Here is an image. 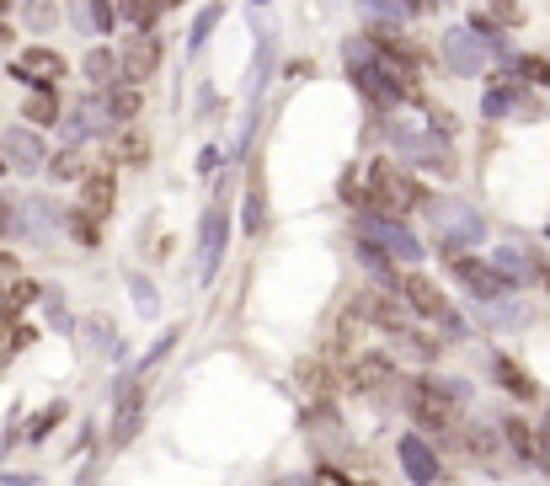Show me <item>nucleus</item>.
I'll use <instances>...</instances> for the list:
<instances>
[{"label":"nucleus","instance_id":"nucleus-26","mask_svg":"<svg viewBox=\"0 0 550 486\" xmlns=\"http://www.w3.org/2000/svg\"><path fill=\"white\" fill-rule=\"evenodd\" d=\"M33 300H38V284H27V278L6 284V289H0V321H11L22 305H33Z\"/></svg>","mask_w":550,"mask_h":486},{"label":"nucleus","instance_id":"nucleus-28","mask_svg":"<svg viewBox=\"0 0 550 486\" xmlns=\"http://www.w3.org/2000/svg\"><path fill=\"white\" fill-rule=\"evenodd\" d=\"M65 230H70V235H75V241H81V246H86V252H91V246H97V241H102V230H97V219H91L86 209H70V214H65Z\"/></svg>","mask_w":550,"mask_h":486},{"label":"nucleus","instance_id":"nucleus-20","mask_svg":"<svg viewBox=\"0 0 550 486\" xmlns=\"http://www.w3.org/2000/svg\"><path fill=\"white\" fill-rule=\"evenodd\" d=\"M219 252H225V209L203 214V273L219 268Z\"/></svg>","mask_w":550,"mask_h":486},{"label":"nucleus","instance_id":"nucleus-37","mask_svg":"<svg viewBox=\"0 0 550 486\" xmlns=\"http://www.w3.org/2000/svg\"><path fill=\"white\" fill-rule=\"evenodd\" d=\"M11 203H17V198H0V235L11 230Z\"/></svg>","mask_w":550,"mask_h":486},{"label":"nucleus","instance_id":"nucleus-39","mask_svg":"<svg viewBox=\"0 0 550 486\" xmlns=\"http://www.w3.org/2000/svg\"><path fill=\"white\" fill-rule=\"evenodd\" d=\"M534 449H540L545 460H550V417H545V428H540V444H534Z\"/></svg>","mask_w":550,"mask_h":486},{"label":"nucleus","instance_id":"nucleus-31","mask_svg":"<svg viewBox=\"0 0 550 486\" xmlns=\"http://www.w3.org/2000/svg\"><path fill=\"white\" fill-rule=\"evenodd\" d=\"M492 17L508 22V27H518V22H524V6H518V0H492Z\"/></svg>","mask_w":550,"mask_h":486},{"label":"nucleus","instance_id":"nucleus-41","mask_svg":"<svg viewBox=\"0 0 550 486\" xmlns=\"http://www.w3.org/2000/svg\"><path fill=\"white\" fill-rule=\"evenodd\" d=\"M166 6H182V0H161V11H166Z\"/></svg>","mask_w":550,"mask_h":486},{"label":"nucleus","instance_id":"nucleus-30","mask_svg":"<svg viewBox=\"0 0 550 486\" xmlns=\"http://www.w3.org/2000/svg\"><path fill=\"white\" fill-rule=\"evenodd\" d=\"M54 17H59V11H54V0H27V22H33L38 33H49Z\"/></svg>","mask_w":550,"mask_h":486},{"label":"nucleus","instance_id":"nucleus-22","mask_svg":"<svg viewBox=\"0 0 550 486\" xmlns=\"http://www.w3.org/2000/svg\"><path fill=\"white\" fill-rule=\"evenodd\" d=\"M502 438H508V444H513V454H518V460H540V449H534V433H529V422L524 417H502Z\"/></svg>","mask_w":550,"mask_h":486},{"label":"nucleus","instance_id":"nucleus-23","mask_svg":"<svg viewBox=\"0 0 550 486\" xmlns=\"http://www.w3.org/2000/svg\"><path fill=\"white\" fill-rule=\"evenodd\" d=\"M81 70H86L91 86H113V81H118V54H113V49H91Z\"/></svg>","mask_w":550,"mask_h":486},{"label":"nucleus","instance_id":"nucleus-9","mask_svg":"<svg viewBox=\"0 0 550 486\" xmlns=\"http://www.w3.org/2000/svg\"><path fill=\"white\" fill-rule=\"evenodd\" d=\"M113 203H118V171L113 166H86V177H81V209L91 219H107L113 214Z\"/></svg>","mask_w":550,"mask_h":486},{"label":"nucleus","instance_id":"nucleus-8","mask_svg":"<svg viewBox=\"0 0 550 486\" xmlns=\"http://www.w3.org/2000/svg\"><path fill=\"white\" fill-rule=\"evenodd\" d=\"M486 59H492V49L470 33V27H454V33H444V65L454 75H481Z\"/></svg>","mask_w":550,"mask_h":486},{"label":"nucleus","instance_id":"nucleus-38","mask_svg":"<svg viewBox=\"0 0 550 486\" xmlns=\"http://www.w3.org/2000/svg\"><path fill=\"white\" fill-rule=\"evenodd\" d=\"M11 273H17V257H11V252H0V278H11Z\"/></svg>","mask_w":550,"mask_h":486},{"label":"nucleus","instance_id":"nucleus-35","mask_svg":"<svg viewBox=\"0 0 550 486\" xmlns=\"http://www.w3.org/2000/svg\"><path fill=\"white\" fill-rule=\"evenodd\" d=\"M59 417H65V406H49V412H43V422H38V428H33V438H43V433H49V428H54Z\"/></svg>","mask_w":550,"mask_h":486},{"label":"nucleus","instance_id":"nucleus-15","mask_svg":"<svg viewBox=\"0 0 550 486\" xmlns=\"http://www.w3.org/2000/svg\"><path fill=\"white\" fill-rule=\"evenodd\" d=\"M113 161H118V166H145V161H150V134L134 129V123H118V134H113Z\"/></svg>","mask_w":550,"mask_h":486},{"label":"nucleus","instance_id":"nucleus-10","mask_svg":"<svg viewBox=\"0 0 550 486\" xmlns=\"http://www.w3.org/2000/svg\"><path fill=\"white\" fill-rule=\"evenodd\" d=\"M0 155H6V166L27 171V177L49 166V150H43L38 129H6V139H0Z\"/></svg>","mask_w":550,"mask_h":486},{"label":"nucleus","instance_id":"nucleus-2","mask_svg":"<svg viewBox=\"0 0 550 486\" xmlns=\"http://www.w3.org/2000/svg\"><path fill=\"white\" fill-rule=\"evenodd\" d=\"M406 412H412L417 433H460V396L438 385L433 374H417L406 390Z\"/></svg>","mask_w":550,"mask_h":486},{"label":"nucleus","instance_id":"nucleus-34","mask_svg":"<svg viewBox=\"0 0 550 486\" xmlns=\"http://www.w3.org/2000/svg\"><path fill=\"white\" fill-rule=\"evenodd\" d=\"M209 27H214V11H203L198 27H193V49H203V38H209Z\"/></svg>","mask_w":550,"mask_h":486},{"label":"nucleus","instance_id":"nucleus-24","mask_svg":"<svg viewBox=\"0 0 550 486\" xmlns=\"http://www.w3.org/2000/svg\"><path fill=\"white\" fill-rule=\"evenodd\" d=\"M118 17L134 22L139 33H150V27L161 22V0H118Z\"/></svg>","mask_w":550,"mask_h":486},{"label":"nucleus","instance_id":"nucleus-4","mask_svg":"<svg viewBox=\"0 0 550 486\" xmlns=\"http://www.w3.org/2000/svg\"><path fill=\"white\" fill-rule=\"evenodd\" d=\"M449 273L460 278V284L476 294V300H497V294H508V289H513V273H508V268H492V262H481V257H460V252H449Z\"/></svg>","mask_w":550,"mask_h":486},{"label":"nucleus","instance_id":"nucleus-32","mask_svg":"<svg viewBox=\"0 0 550 486\" xmlns=\"http://www.w3.org/2000/svg\"><path fill=\"white\" fill-rule=\"evenodd\" d=\"M358 6H364L369 17H380V22H396V0H358Z\"/></svg>","mask_w":550,"mask_h":486},{"label":"nucleus","instance_id":"nucleus-14","mask_svg":"<svg viewBox=\"0 0 550 486\" xmlns=\"http://www.w3.org/2000/svg\"><path fill=\"white\" fill-rule=\"evenodd\" d=\"M401 470H406L417 486H428V481H438V454L422 444L417 433H406V438H401Z\"/></svg>","mask_w":550,"mask_h":486},{"label":"nucleus","instance_id":"nucleus-11","mask_svg":"<svg viewBox=\"0 0 550 486\" xmlns=\"http://www.w3.org/2000/svg\"><path fill=\"white\" fill-rule=\"evenodd\" d=\"M396 139H401V150L412 155V166L438 171V177H454V150L444 145V139H433V134H396Z\"/></svg>","mask_w":550,"mask_h":486},{"label":"nucleus","instance_id":"nucleus-43","mask_svg":"<svg viewBox=\"0 0 550 486\" xmlns=\"http://www.w3.org/2000/svg\"><path fill=\"white\" fill-rule=\"evenodd\" d=\"M6 6H11V0H0V11H6Z\"/></svg>","mask_w":550,"mask_h":486},{"label":"nucleus","instance_id":"nucleus-1","mask_svg":"<svg viewBox=\"0 0 550 486\" xmlns=\"http://www.w3.org/2000/svg\"><path fill=\"white\" fill-rule=\"evenodd\" d=\"M364 203H369L374 214H385V219H406L412 209H422V203H433V198H428V187H422L417 177H406V171L374 161V166H369V193H364Z\"/></svg>","mask_w":550,"mask_h":486},{"label":"nucleus","instance_id":"nucleus-25","mask_svg":"<svg viewBox=\"0 0 550 486\" xmlns=\"http://www.w3.org/2000/svg\"><path fill=\"white\" fill-rule=\"evenodd\" d=\"M49 171H54V182H75V177H86V155H81V145H65L59 155H49Z\"/></svg>","mask_w":550,"mask_h":486},{"label":"nucleus","instance_id":"nucleus-42","mask_svg":"<svg viewBox=\"0 0 550 486\" xmlns=\"http://www.w3.org/2000/svg\"><path fill=\"white\" fill-rule=\"evenodd\" d=\"M0 177H6V155H0Z\"/></svg>","mask_w":550,"mask_h":486},{"label":"nucleus","instance_id":"nucleus-7","mask_svg":"<svg viewBox=\"0 0 550 486\" xmlns=\"http://www.w3.org/2000/svg\"><path fill=\"white\" fill-rule=\"evenodd\" d=\"M348 385L358 396H385V390L396 385V358L390 353H358L353 369H348Z\"/></svg>","mask_w":550,"mask_h":486},{"label":"nucleus","instance_id":"nucleus-6","mask_svg":"<svg viewBox=\"0 0 550 486\" xmlns=\"http://www.w3.org/2000/svg\"><path fill=\"white\" fill-rule=\"evenodd\" d=\"M353 310H358V316H364L369 326H380L385 337H401L406 326H412V316L401 310V300H396L390 289H364V294L353 300Z\"/></svg>","mask_w":550,"mask_h":486},{"label":"nucleus","instance_id":"nucleus-16","mask_svg":"<svg viewBox=\"0 0 550 486\" xmlns=\"http://www.w3.org/2000/svg\"><path fill=\"white\" fill-rule=\"evenodd\" d=\"M492 380H497L502 390H508V396H518V401H534V396H540V385H534V380L513 364L508 353H497V358H492Z\"/></svg>","mask_w":550,"mask_h":486},{"label":"nucleus","instance_id":"nucleus-19","mask_svg":"<svg viewBox=\"0 0 550 486\" xmlns=\"http://www.w3.org/2000/svg\"><path fill=\"white\" fill-rule=\"evenodd\" d=\"M22 118L33 123V129H49V123H59V97H54V86H33V97L22 102Z\"/></svg>","mask_w":550,"mask_h":486},{"label":"nucleus","instance_id":"nucleus-5","mask_svg":"<svg viewBox=\"0 0 550 486\" xmlns=\"http://www.w3.org/2000/svg\"><path fill=\"white\" fill-rule=\"evenodd\" d=\"M161 59H166V43L155 33H139V27H134V38L118 49V70L129 75L134 86H145L150 75H161Z\"/></svg>","mask_w":550,"mask_h":486},{"label":"nucleus","instance_id":"nucleus-3","mask_svg":"<svg viewBox=\"0 0 550 486\" xmlns=\"http://www.w3.org/2000/svg\"><path fill=\"white\" fill-rule=\"evenodd\" d=\"M396 289H401V300H406V310H412V316L438 321V326H449V332H465V321H460V310H454V300H449L438 284H428L422 273L396 278Z\"/></svg>","mask_w":550,"mask_h":486},{"label":"nucleus","instance_id":"nucleus-40","mask_svg":"<svg viewBox=\"0 0 550 486\" xmlns=\"http://www.w3.org/2000/svg\"><path fill=\"white\" fill-rule=\"evenodd\" d=\"M0 43H11V27H6V17H0Z\"/></svg>","mask_w":550,"mask_h":486},{"label":"nucleus","instance_id":"nucleus-27","mask_svg":"<svg viewBox=\"0 0 550 486\" xmlns=\"http://www.w3.org/2000/svg\"><path fill=\"white\" fill-rule=\"evenodd\" d=\"M27 342H33V326H17V321H0V364L6 358H17Z\"/></svg>","mask_w":550,"mask_h":486},{"label":"nucleus","instance_id":"nucleus-18","mask_svg":"<svg viewBox=\"0 0 550 486\" xmlns=\"http://www.w3.org/2000/svg\"><path fill=\"white\" fill-rule=\"evenodd\" d=\"M70 17L81 27H91V33H113V27H118V6H113V0H81V6H70Z\"/></svg>","mask_w":550,"mask_h":486},{"label":"nucleus","instance_id":"nucleus-13","mask_svg":"<svg viewBox=\"0 0 550 486\" xmlns=\"http://www.w3.org/2000/svg\"><path fill=\"white\" fill-rule=\"evenodd\" d=\"M369 235L385 246L390 257H401V262H412V257H422V246H417V235L401 225V219H385V214H374V225H369Z\"/></svg>","mask_w":550,"mask_h":486},{"label":"nucleus","instance_id":"nucleus-29","mask_svg":"<svg viewBox=\"0 0 550 486\" xmlns=\"http://www.w3.org/2000/svg\"><path fill=\"white\" fill-rule=\"evenodd\" d=\"M465 449L476 454V460H497V438L481 433V428H465Z\"/></svg>","mask_w":550,"mask_h":486},{"label":"nucleus","instance_id":"nucleus-12","mask_svg":"<svg viewBox=\"0 0 550 486\" xmlns=\"http://www.w3.org/2000/svg\"><path fill=\"white\" fill-rule=\"evenodd\" d=\"M11 75L17 81H27V86H54L59 75H65V54H54V49H43V43H33L17 65H11Z\"/></svg>","mask_w":550,"mask_h":486},{"label":"nucleus","instance_id":"nucleus-17","mask_svg":"<svg viewBox=\"0 0 550 486\" xmlns=\"http://www.w3.org/2000/svg\"><path fill=\"white\" fill-rule=\"evenodd\" d=\"M145 422V390H123V406H118V422H113V444H129Z\"/></svg>","mask_w":550,"mask_h":486},{"label":"nucleus","instance_id":"nucleus-33","mask_svg":"<svg viewBox=\"0 0 550 486\" xmlns=\"http://www.w3.org/2000/svg\"><path fill=\"white\" fill-rule=\"evenodd\" d=\"M518 70H524L529 81H545V86H550V59H524Z\"/></svg>","mask_w":550,"mask_h":486},{"label":"nucleus","instance_id":"nucleus-21","mask_svg":"<svg viewBox=\"0 0 550 486\" xmlns=\"http://www.w3.org/2000/svg\"><path fill=\"white\" fill-rule=\"evenodd\" d=\"M139 107H145V97H139V86H134V81L107 91V118H113V123H134V118H139Z\"/></svg>","mask_w":550,"mask_h":486},{"label":"nucleus","instance_id":"nucleus-36","mask_svg":"<svg viewBox=\"0 0 550 486\" xmlns=\"http://www.w3.org/2000/svg\"><path fill=\"white\" fill-rule=\"evenodd\" d=\"M508 113V97H502V91H492V97H486V118H502Z\"/></svg>","mask_w":550,"mask_h":486}]
</instances>
